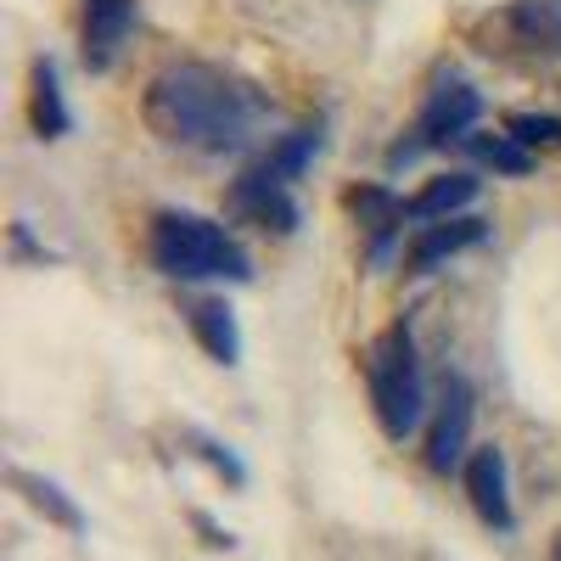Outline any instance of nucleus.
<instances>
[{
	"label": "nucleus",
	"instance_id": "10",
	"mask_svg": "<svg viewBox=\"0 0 561 561\" xmlns=\"http://www.w3.org/2000/svg\"><path fill=\"white\" fill-rule=\"evenodd\" d=\"M28 124L39 140H62L73 129V113L62 102V79H57L51 57H34V68H28Z\"/></svg>",
	"mask_w": 561,
	"mask_h": 561
},
{
	"label": "nucleus",
	"instance_id": "4",
	"mask_svg": "<svg viewBox=\"0 0 561 561\" xmlns=\"http://www.w3.org/2000/svg\"><path fill=\"white\" fill-rule=\"evenodd\" d=\"M472 415H478V393L466 377H444L438 410H433V427H427V472L449 478L455 466H466V438H472Z\"/></svg>",
	"mask_w": 561,
	"mask_h": 561
},
{
	"label": "nucleus",
	"instance_id": "12",
	"mask_svg": "<svg viewBox=\"0 0 561 561\" xmlns=\"http://www.w3.org/2000/svg\"><path fill=\"white\" fill-rule=\"evenodd\" d=\"M343 203H348V214L365 225V237H370V253H382L393 237H399V225L410 219V208L388 192V185H348L343 192Z\"/></svg>",
	"mask_w": 561,
	"mask_h": 561
},
{
	"label": "nucleus",
	"instance_id": "17",
	"mask_svg": "<svg viewBox=\"0 0 561 561\" xmlns=\"http://www.w3.org/2000/svg\"><path fill=\"white\" fill-rule=\"evenodd\" d=\"M460 147L472 152L478 163H489L494 174H528L534 169V152H523L511 135H466Z\"/></svg>",
	"mask_w": 561,
	"mask_h": 561
},
{
	"label": "nucleus",
	"instance_id": "13",
	"mask_svg": "<svg viewBox=\"0 0 561 561\" xmlns=\"http://www.w3.org/2000/svg\"><path fill=\"white\" fill-rule=\"evenodd\" d=\"M478 192H483L478 174H438V180L421 185L404 208H410V219H421V225H438V219H460L466 208L478 203Z\"/></svg>",
	"mask_w": 561,
	"mask_h": 561
},
{
	"label": "nucleus",
	"instance_id": "9",
	"mask_svg": "<svg viewBox=\"0 0 561 561\" xmlns=\"http://www.w3.org/2000/svg\"><path fill=\"white\" fill-rule=\"evenodd\" d=\"M478 242H489V219H478V214L438 219V225H415V237H410V248H404V270H410V275H433L444 259L478 248Z\"/></svg>",
	"mask_w": 561,
	"mask_h": 561
},
{
	"label": "nucleus",
	"instance_id": "3",
	"mask_svg": "<svg viewBox=\"0 0 561 561\" xmlns=\"http://www.w3.org/2000/svg\"><path fill=\"white\" fill-rule=\"evenodd\" d=\"M365 393H370V415L388 444H404L421 415H427V382H421V359H415V337L410 325L393 320L382 325L365 348Z\"/></svg>",
	"mask_w": 561,
	"mask_h": 561
},
{
	"label": "nucleus",
	"instance_id": "18",
	"mask_svg": "<svg viewBox=\"0 0 561 561\" xmlns=\"http://www.w3.org/2000/svg\"><path fill=\"white\" fill-rule=\"evenodd\" d=\"M505 135L523 152H561V118L556 113H505Z\"/></svg>",
	"mask_w": 561,
	"mask_h": 561
},
{
	"label": "nucleus",
	"instance_id": "15",
	"mask_svg": "<svg viewBox=\"0 0 561 561\" xmlns=\"http://www.w3.org/2000/svg\"><path fill=\"white\" fill-rule=\"evenodd\" d=\"M12 489L39 511L45 523H57V528H68V534H84V511H79L73 494H62V483H51V478H39V472H23V466H12Z\"/></svg>",
	"mask_w": 561,
	"mask_h": 561
},
{
	"label": "nucleus",
	"instance_id": "16",
	"mask_svg": "<svg viewBox=\"0 0 561 561\" xmlns=\"http://www.w3.org/2000/svg\"><path fill=\"white\" fill-rule=\"evenodd\" d=\"M314 152H320V124H304V129H293V135H280L275 147L259 158V169H264L270 180H280V185H293V180L309 169Z\"/></svg>",
	"mask_w": 561,
	"mask_h": 561
},
{
	"label": "nucleus",
	"instance_id": "5",
	"mask_svg": "<svg viewBox=\"0 0 561 561\" xmlns=\"http://www.w3.org/2000/svg\"><path fill=\"white\" fill-rule=\"evenodd\" d=\"M225 208L237 214V219H248V225H259V230H270V237H293V230H298V203H293V185L270 180L259 163H248V169L237 174V185H230Z\"/></svg>",
	"mask_w": 561,
	"mask_h": 561
},
{
	"label": "nucleus",
	"instance_id": "20",
	"mask_svg": "<svg viewBox=\"0 0 561 561\" xmlns=\"http://www.w3.org/2000/svg\"><path fill=\"white\" fill-rule=\"evenodd\" d=\"M192 528L203 534V545H208V550H230V545H237V539H230L214 517H203V511H192Z\"/></svg>",
	"mask_w": 561,
	"mask_h": 561
},
{
	"label": "nucleus",
	"instance_id": "2",
	"mask_svg": "<svg viewBox=\"0 0 561 561\" xmlns=\"http://www.w3.org/2000/svg\"><path fill=\"white\" fill-rule=\"evenodd\" d=\"M147 259L169 280H253L248 248L230 237L225 225L185 214V208H158L147 225Z\"/></svg>",
	"mask_w": 561,
	"mask_h": 561
},
{
	"label": "nucleus",
	"instance_id": "21",
	"mask_svg": "<svg viewBox=\"0 0 561 561\" xmlns=\"http://www.w3.org/2000/svg\"><path fill=\"white\" fill-rule=\"evenodd\" d=\"M550 561H561V528H556V539H550Z\"/></svg>",
	"mask_w": 561,
	"mask_h": 561
},
{
	"label": "nucleus",
	"instance_id": "8",
	"mask_svg": "<svg viewBox=\"0 0 561 561\" xmlns=\"http://www.w3.org/2000/svg\"><path fill=\"white\" fill-rule=\"evenodd\" d=\"M483 118V96L472 84H438L427 102H421V118H415V140L421 147H449V140H466L472 135V124Z\"/></svg>",
	"mask_w": 561,
	"mask_h": 561
},
{
	"label": "nucleus",
	"instance_id": "11",
	"mask_svg": "<svg viewBox=\"0 0 561 561\" xmlns=\"http://www.w3.org/2000/svg\"><path fill=\"white\" fill-rule=\"evenodd\" d=\"M185 320H192V337L203 343L208 359H219V365L242 359V325H237V309H230L225 298H192Z\"/></svg>",
	"mask_w": 561,
	"mask_h": 561
},
{
	"label": "nucleus",
	"instance_id": "19",
	"mask_svg": "<svg viewBox=\"0 0 561 561\" xmlns=\"http://www.w3.org/2000/svg\"><path fill=\"white\" fill-rule=\"evenodd\" d=\"M185 444H192V455H197V460H208L230 489H242V483H248V466H242V455L230 449V444H219V438H208V433H197V427L185 433Z\"/></svg>",
	"mask_w": 561,
	"mask_h": 561
},
{
	"label": "nucleus",
	"instance_id": "1",
	"mask_svg": "<svg viewBox=\"0 0 561 561\" xmlns=\"http://www.w3.org/2000/svg\"><path fill=\"white\" fill-rule=\"evenodd\" d=\"M140 113H147V129L163 147L237 152L253 140V124L270 113V96L214 62H174L147 84Z\"/></svg>",
	"mask_w": 561,
	"mask_h": 561
},
{
	"label": "nucleus",
	"instance_id": "14",
	"mask_svg": "<svg viewBox=\"0 0 561 561\" xmlns=\"http://www.w3.org/2000/svg\"><path fill=\"white\" fill-rule=\"evenodd\" d=\"M505 28L539 57H561V0H511Z\"/></svg>",
	"mask_w": 561,
	"mask_h": 561
},
{
	"label": "nucleus",
	"instance_id": "7",
	"mask_svg": "<svg viewBox=\"0 0 561 561\" xmlns=\"http://www.w3.org/2000/svg\"><path fill=\"white\" fill-rule=\"evenodd\" d=\"M460 483H466V500L472 511L494 528V534H511L517 528V511H511V472H505V449L483 444L472 449V460L460 466Z\"/></svg>",
	"mask_w": 561,
	"mask_h": 561
},
{
	"label": "nucleus",
	"instance_id": "6",
	"mask_svg": "<svg viewBox=\"0 0 561 561\" xmlns=\"http://www.w3.org/2000/svg\"><path fill=\"white\" fill-rule=\"evenodd\" d=\"M135 0H79V57L90 73H107L135 34Z\"/></svg>",
	"mask_w": 561,
	"mask_h": 561
}]
</instances>
